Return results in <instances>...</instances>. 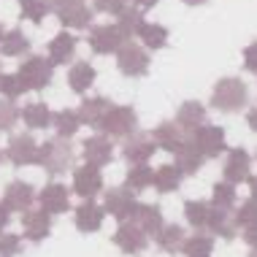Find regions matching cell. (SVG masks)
I'll return each mask as SVG.
<instances>
[{
    "label": "cell",
    "instance_id": "obj_40",
    "mask_svg": "<svg viewBox=\"0 0 257 257\" xmlns=\"http://www.w3.org/2000/svg\"><path fill=\"white\" fill-rule=\"evenodd\" d=\"M0 92H3L6 100H17L19 95L27 92V89H25L22 79H19L17 73H3V79H0Z\"/></svg>",
    "mask_w": 257,
    "mask_h": 257
},
{
    "label": "cell",
    "instance_id": "obj_17",
    "mask_svg": "<svg viewBox=\"0 0 257 257\" xmlns=\"http://www.w3.org/2000/svg\"><path fill=\"white\" fill-rule=\"evenodd\" d=\"M22 227L27 238L38 244L52 233V214H46L44 208H27V211H22Z\"/></svg>",
    "mask_w": 257,
    "mask_h": 257
},
{
    "label": "cell",
    "instance_id": "obj_10",
    "mask_svg": "<svg viewBox=\"0 0 257 257\" xmlns=\"http://www.w3.org/2000/svg\"><path fill=\"white\" fill-rule=\"evenodd\" d=\"M138 200H136V192H130L127 187H111L106 192V203H103V211L111 214L116 222H127L133 217Z\"/></svg>",
    "mask_w": 257,
    "mask_h": 257
},
{
    "label": "cell",
    "instance_id": "obj_1",
    "mask_svg": "<svg viewBox=\"0 0 257 257\" xmlns=\"http://www.w3.org/2000/svg\"><path fill=\"white\" fill-rule=\"evenodd\" d=\"M76 163V152L71 147V138H49L38 147L36 155V165H41L46 173L57 176V173H65L68 168H73Z\"/></svg>",
    "mask_w": 257,
    "mask_h": 257
},
{
    "label": "cell",
    "instance_id": "obj_37",
    "mask_svg": "<svg viewBox=\"0 0 257 257\" xmlns=\"http://www.w3.org/2000/svg\"><path fill=\"white\" fill-rule=\"evenodd\" d=\"M208 214H211V203H206V200H187L184 203V217L195 230H206Z\"/></svg>",
    "mask_w": 257,
    "mask_h": 257
},
{
    "label": "cell",
    "instance_id": "obj_35",
    "mask_svg": "<svg viewBox=\"0 0 257 257\" xmlns=\"http://www.w3.org/2000/svg\"><path fill=\"white\" fill-rule=\"evenodd\" d=\"M52 124H54V130H57L60 138H73L76 133H79V127H81L79 114L71 111V108L54 111V114H52Z\"/></svg>",
    "mask_w": 257,
    "mask_h": 257
},
{
    "label": "cell",
    "instance_id": "obj_20",
    "mask_svg": "<svg viewBox=\"0 0 257 257\" xmlns=\"http://www.w3.org/2000/svg\"><path fill=\"white\" fill-rule=\"evenodd\" d=\"M206 230L211 235H219L225 241H233L238 235V222H235L233 211H225V208H214L211 206V214H208V225Z\"/></svg>",
    "mask_w": 257,
    "mask_h": 257
},
{
    "label": "cell",
    "instance_id": "obj_2",
    "mask_svg": "<svg viewBox=\"0 0 257 257\" xmlns=\"http://www.w3.org/2000/svg\"><path fill=\"white\" fill-rule=\"evenodd\" d=\"M249 100V87L238 76H227V79H219L214 84V92H211V106L222 111V114H235L246 106Z\"/></svg>",
    "mask_w": 257,
    "mask_h": 257
},
{
    "label": "cell",
    "instance_id": "obj_52",
    "mask_svg": "<svg viewBox=\"0 0 257 257\" xmlns=\"http://www.w3.org/2000/svg\"><path fill=\"white\" fill-rule=\"evenodd\" d=\"M44 3H46V6H49V9H54V6H57V3H60V0H44Z\"/></svg>",
    "mask_w": 257,
    "mask_h": 257
},
{
    "label": "cell",
    "instance_id": "obj_41",
    "mask_svg": "<svg viewBox=\"0 0 257 257\" xmlns=\"http://www.w3.org/2000/svg\"><path fill=\"white\" fill-rule=\"evenodd\" d=\"M19 122V108L14 100H0V133H9L14 130V124Z\"/></svg>",
    "mask_w": 257,
    "mask_h": 257
},
{
    "label": "cell",
    "instance_id": "obj_43",
    "mask_svg": "<svg viewBox=\"0 0 257 257\" xmlns=\"http://www.w3.org/2000/svg\"><path fill=\"white\" fill-rule=\"evenodd\" d=\"M22 249V238L14 233H0V257H17Z\"/></svg>",
    "mask_w": 257,
    "mask_h": 257
},
{
    "label": "cell",
    "instance_id": "obj_30",
    "mask_svg": "<svg viewBox=\"0 0 257 257\" xmlns=\"http://www.w3.org/2000/svg\"><path fill=\"white\" fill-rule=\"evenodd\" d=\"M182 252H184V257H211V252H214V238H211V233L195 230V235L184 238Z\"/></svg>",
    "mask_w": 257,
    "mask_h": 257
},
{
    "label": "cell",
    "instance_id": "obj_26",
    "mask_svg": "<svg viewBox=\"0 0 257 257\" xmlns=\"http://www.w3.org/2000/svg\"><path fill=\"white\" fill-rule=\"evenodd\" d=\"M173 157H176V168L182 171V176H190V173H198L200 171V165H203V155H200V152L192 147V141L190 138H187V141L182 144V147H179L176 152H173Z\"/></svg>",
    "mask_w": 257,
    "mask_h": 257
},
{
    "label": "cell",
    "instance_id": "obj_24",
    "mask_svg": "<svg viewBox=\"0 0 257 257\" xmlns=\"http://www.w3.org/2000/svg\"><path fill=\"white\" fill-rule=\"evenodd\" d=\"M176 124L184 130V133H192V130H198L200 124H206V106L198 100H187L179 106L176 111Z\"/></svg>",
    "mask_w": 257,
    "mask_h": 257
},
{
    "label": "cell",
    "instance_id": "obj_39",
    "mask_svg": "<svg viewBox=\"0 0 257 257\" xmlns=\"http://www.w3.org/2000/svg\"><path fill=\"white\" fill-rule=\"evenodd\" d=\"M19 3H22V19H30L33 25H41L44 17L52 11L44 0H19Z\"/></svg>",
    "mask_w": 257,
    "mask_h": 257
},
{
    "label": "cell",
    "instance_id": "obj_48",
    "mask_svg": "<svg viewBox=\"0 0 257 257\" xmlns=\"http://www.w3.org/2000/svg\"><path fill=\"white\" fill-rule=\"evenodd\" d=\"M246 124H249L252 130H257V106H252V108L246 111Z\"/></svg>",
    "mask_w": 257,
    "mask_h": 257
},
{
    "label": "cell",
    "instance_id": "obj_44",
    "mask_svg": "<svg viewBox=\"0 0 257 257\" xmlns=\"http://www.w3.org/2000/svg\"><path fill=\"white\" fill-rule=\"evenodd\" d=\"M130 0H92V11H103V14H119Z\"/></svg>",
    "mask_w": 257,
    "mask_h": 257
},
{
    "label": "cell",
    "instance_id": "obj_49",
    "mask_svg": "<svg viewBox=\"0 0 257 257\" xmlns=\"http://www.w3.org/2000/svg\"><path fill=\"white\" fill-rule=\"evenodd\" d=\"M130 3H133V6H138V9H155V6L160 3V0H130Z\"/></svg>",
    "mask_w": 257,
    "mask_h": 257
},
{
    "label": "cell",
    "instance_id": "obj_36",
    "mask_svg": "<svg viewBox=\"0 0 257 257\" xmlns=\"http://www.w3.org/2000/svg\"><path fill=\"white\" fill-rule=\"evenodd\" d=\"M152 179H155V171H152L147 163L130 165L127 176H124V187H127L130 192H141V190H147V187H152Z\"/></svg>",
    "mask_w": 257,
    "mask_h": 257
},
{
    "label": "cell",
    "instance_id": "obj_3",
    "mask_svg": "<svg viewBox=\"0 0 257 257\" xmlns=\"http://www.w3.org/2000/svg\"><path fill=\"white\" fill-rule=\"evenodd\" d=\"M17 76L22 79L25 89H46L52 84L54 79V65L49 62V57H41V54H33V57H27L25 62H19V71Z\"/></svg>",
    "mask_w": 257,
    "mask_h": 257
},
{
    "label": "cell",
    "instance_id": "obj_38",
    "mask_svg": "<svg viewBox=\"0 0 257 257\" xmlns=\"http://www.w3.org/2000/svg\"><path fill=\"white\" fill-rule=\"evenodd\" d=\"M235 200H238V195H235V184H230V182H217L214 184V195H211V206L214 208H225V211H230V208L235 206Z\"/></svg>",
    "mask_w": 257,
    "mask_h": 257
},
{
    "label": "cell",
    "instance_id": "obj_5",
    "mask_svg": "<svg viewBox=\"0 0 257 257\" xmlns=\"http://www.w3.org/2000/svg\"><path fill=\"white\" fill-rule=\"evenodd\" d=\"M190 141L206 160H217L219 155L227 152V141H225V130L219 124H200L198 130L190 133Z\"/></svg>",
    "mask_w": 257,
    "mask_h": 257
},
{
    "label": "cell",
    "instance_id": "obj_11",
    "mask_svg": "<svg viewBox=\"0 0 257 257\" xmlns=\"http://www.w3.org/2000/svg\"><path fill=\"white\" fill-rule=\"evenodd\" d=\"M114 244L119 246L124 254H138V252L147 249L149 235L144 233L136 222H119V227H116V233H114Z\"/></svg>",
    "mask_w": 257,
    "mask_h": 257
},
{
    "label": "cell",
    "instance_id": "obj_22",
    "mask_svg": "<svg viewBox=\"0 0 257 257\" xmlns=\"http://www.w3.org/2000/svg\"><path fill=\"white\" fill-rule=\"evenodd\" d=\"M76 46H79V41H76L68 30L57 33V36L49 41V62L52 65H68V62L76 57Z\"/></svg>",
    "mask_w": 257,
    "mask_h": 257
},
{
    "label": "cell",
    "instance_id": "obj_51",
    "mask_svg": "<svg viewBox=\"0 0 257 257\" xmlns=\"http://www.w3.org/2000/svg\"><path fill=\"white\" fill-rule=\"evenodd\" d=\"M182 3H187V6H203L206 0H182Z\"/></svg>",
    "mask_w": 257,
    "mask_h": 257
},
{
    "label": "cell",
    "instance_id": "obj_45",
    "mask_svg": "<svg viewBox=\"0 0 257 257\" xmlns=\"http://www.w3.org/2000/svg\"><path fill=\"white\" fill-rule=\"evenodd\" d=\"M244 68H246L249 73L257 76V41H254V44H249L246 49H244Z\"/></svg>",
    "mask_w": 257,
    "mask_h": 257
},
{
    "label": "cell",
    "instance_id": "obj_47",
    "mask_svg": "<svg viewBox=\"0 0 257 257\" xmlns=\"http://www.w3.org/2000/svg\"><path fill=\"white\" fill-rule=\"evenodd\" d=\"M9 222H11V211H9V206L0 200V233L6 230V225H9Z\"/></svg>",
    "mask_w": 257,
    "mask_h": 257
},
{
    "label": "cell",
    "instance_id": "obj_46",
    "mask_svg": "<svg viewBox=\"0 0 257 257\" xmlns=\"http://www.w3.org/2000/svg\"><path fill=\"white\" fill-rule=\"evenodd\" d=\"M244 241L257 252V219L249 222V225H244Z\"/></svg>",
    "mask_w": 257,
    "mask_h": 257
},
{
    "label": "cell",
    "instance_id": "obj_53",
    "mask_svg": "<svg viewBox=\"0 0 257 257\" xmlns=\"http://www.w3.org/2000/svg\"><path fill=\"white\" fill-rule=\"evenodd\" d=\"M0 38H3V25H0Z\"/></svg>",
    "mask_w": 257,
    "mask_h": 257
},
{
    "label": "cell",
    "instance_id": "obj_12",
    "mask_svg": "<svg viewBox=\"0 0 257 257\" xmlns=\"http://www.w3.org/2000/svg\"><path fill=\"white\" fill-rule=\"evenodd\" d=\"M36 155H38V144H36V138H33L30 133L14 136L9 141V147H6V160H11L17 168H22V165H33V163H36Z\"/></svg>",
    "mask_w": 257,
    "mask_h": 257
},
{
    "label": "cell",
    "instance_id": "obj_42",
    "mask_svg": "<svg viewBox=\"0 0 257 257\" xmlns=\"http://www.w3.org/2000/svg\"><path fill=\"white\" fill-rule=\"evenodd\" d=\"M235 222H238V227L241 225H249V222H254L257 219V198H249V200H244L238 208H235Z\"/></svg>",
    "mask_w": 257,
    "mask_h": 257
},
{
    "label": "cell",
    "instance_id": "obj_9",
    "mask_svg": "<svg viewBox=\"0 0 257 257\" xmlns=\"http://www.w3.org/2000/svg\"><path fill=\"white\" fill-rule=\"evenodd\" d=\"M155 152H157V144H155V138H152V133H141V130H136L133 136H127L122 144V157L127 160V165L149 163V160L155 157Z\"/></svg>",
    "mask_w": 257,
    "mask_h": 257
},
{
    "label": "cell",
    "instance_id": "obj_55",
    "mask_svg": "<svg viewBox=\"0 0 257 257\" xmlns=\"http://www.w3.org/2000/svg\"><path fill=\"white\" fill-rule=\"evenodd\" d=\"M3 157H6V155H3V152H0V163H3Z\"/></svg>",
    "mask_w": 257,
    "mask_h": 257
},
{
    "label": "cell",
    "instance_id": "obj_27",
    "mask_svg": "<svg viewBox=\"0 0 257 257\" xmlns=\"http://www.w3.org/2000/svg\"><path fill=\"white\" fill-rule=\"evenodd\" d=\"M95 79H98V73H95V68L89 65V62H73L71 71H68V87H71L76 95H84L87 89L95 84Z\"/></svg>",
    "mask_w": 257,
    "mask_h": 257
},
{
    "label": "cell",
    "instance_id": "obj_23",
    "mask_svg": "<svg viewBox=\"0 0 257 257\" xmlns=\"http://www.w3.org/2000/svg\"><path fill=\"white\" fill-rule=\"evenodd\" d=\"M114 106L108 98H84L81 100V106H79V122L81 124H89V127H100V122H103V116L108 114V108Z\"/></svg>",
    "mask_w": 257,
    "mask_h": 257
},
{
    "label": "cell",
    "instance_id": "obj_28",
    "mask_svg": "<svg viewBox=\"0 0 257 257\" xmlns=\"http://www.w3.org/2000/svg\"><path fill=\"white\" fill-rule=\"evenodd\" d=\"M19 119H25V124L30 130H46L52 124V111L46 103L36 100V103H27V106L19 111Z\"/></svg>",
    "mask_w": 257,
    "mask_h": 257
},
{
    "label": "cell",
    "instance_id": "obj_21",
    "mask_svg": "<svg viewBox=\"0 0 257 257\" xmlns=\"http://www.w3.org/2000/svg\"><path fill=\"white\" fill-rule=\"evenodd\" d=\"M133 222L141 227L147 235H157L163 230L165 219H163V208L155 206V203H138L136 211H133Z\"/></svg>",
    "mask_w": 257,
    "mask_h": 257
},
{
    "label": "cell",
    "instance_id": "obj_14",
    "mask_svg": "<svg viewBox=\"0 0 257 257\" xmlns=\"http://www.w3.org/2000/svg\"><path fill=\"white\" fill-rule=\"evenodd\" d=\"M36 198H38V203L46 214H65L68 208H71V192H68V187L60 184V182L46 184Z\"/></svg>",
    "mask_w": 257,
    "mask_h": 257
},
{
    "label": "cell",
    "instance_id": "obj_18",
    "mask_svg": "<svg viewBox=\"0 0 257 257\" xmlns=\"http://www.w3.org/2000/svg\"><path fill=\"white\" fill-rule=\"evenodd\" d=\"M81 155H84L87 165H95V168H103L114 160V147H111V138L106 136H92L84 141L81 147Z\"/></svg>",
    "mask_w": 257,
    "mask_h": 257
},
{
    "label": "cell",
    "instance_id": "obj_54",
    "mask_svg": "<svg viewBox=\"0 0 257 257\" xmlns=\"http://www.w3.org/2000/svg\"><path fill=\"white\" fill-rule=\"evenodd\" d=\"M0 79H3V65H0Z\"/></svg>",
    "mask_w": 257,
    "mask_h": 257
},
{
    "label": "cell",
    "instance_id": "obj_19",
    "mask_svg": "<svg viewBox=\"0 0 257 257\" xmlns=\"http://www.w3.org/2000/svg\"><path fill=\"white\" fill-rule=\"evenodd\" d=\"M73 219H76V227H79L81 233H95V230H100V227H103L106 211H103V206H98L92 198H89V200H84V203L76 208Z\"/></svg>",
    "mask_w": 257,
    "mask_h": 257
},
{
    "label": "cell",
    "instance_id": "obj_31",
    "mask_svg": "<svg viewBox=\"0 0 257 257\" xmlns=\"http://www.w3.org/2000/svg\"><path fill=\"white\" fill-rule=\"evenodd\" d=\"M138 41H144V49H163L168 44V27L157 25V22H144L141 30L136 33Z\"/></svg>",
    "mask_w": 257,
    "mask_h": 257
},
{
    "label": "cell",
    "instance_id": "obj_15",
    "mask_svg": "<svg viewBox=\"0 0 257 257\" xmlns=\"http://www.w3.org/2000/svg\"><path fill=\"white\" fill-rule=\"evenodd\" d=\"M3 203L9 206V211H27V208L36 203V190L25 179H14L3 192Z\"/></svg>",
    "mask_w": 257,
    "mask_h": 257
},
{
    "label": "cell",
    "instance_id": "obj_29",
    "mask_svg": "<svg viewBox=\"0 0 257 257\" xmlns=\"http://www.w3.org/2000/svg\"><path fill=\"white\" fill-rule=\"evenodd\" d=\"M27 52H30V38L22 30L14 27V30L3 33V38H0V54L3 57H22Z\"/></svg>",
    "mask_w": 257,
    "mask_h": 257
},
{
    "label": "cell",
    "instance_id": "obj_6",
    "mask_svg": "<svg viewBox=\"0 0 257 257\" xmlns=\"http://www.w3.org/2000/svg\"><path fill=\"white\" fill-rule=\"evenodd\" d=\"M149 62H152L149 52L144 49L141 44H133V41H127V44L116 52V68H119V73L127 76V79H141V76H147Z\"/></svg>",
    "mask_w": 257,
    "mask_h": 257
},
{
    "label": "cell",
    "instance_id": "obj_25",
    "mask_svg": "<svg viewBox=\"0 0 257 257\" xmlns=\"http://www.w3.org/2000/svg\"><path fill=\"white\" fill-rule=\"evenodd\" d=\"M152 138H155L157 149H165V152H176L187 141L184 130L179 127L176 122H160L155 127V133H152Z\"/></svg>",
    "mask_w": 257,
    "mask_h": 257
},
{
    "label": "cell",
    "instance_id": "obj_50",
    "mask_svg": "<svg viewBox=\"0 0 257 257\" xmlns=\"http://www.w3.org/2000/svg\"><path fill=\"white\" fill-rule=\"evenodd\" d=\"M249 190H252V198H257V176H249Z\"/></svg>",
    "mask_w": 257,
    "mask_h": 257
},
{
    "label": "cell",
    "instance_id": "obj_4",
    "mask_svg": "<svg viewBox=\"0 0 257 257\" xmlns=\"http://www.w3.org/2000/svg\"><path fill=\"white\" fill-rule=\"evenodd\" d=\"M136 127H138V114L133 111V106H111L98 130H103L106 138H122L124 141L127 136L136 133Z\"/></svg>",
    "mask_w": 257,
    "mask_h": 257
},
{
    "label": "cell",
    "instance_id": "obj_13",
    "mask_svg": "<svg viewBox=\"0 0 257 257\" xmlns=\"http://www.w3.org/2000/svg\"><path fill=\"white\" fill-rule=\"evenodd\" d=\"M103 190V173L95 165H81V168L73 171V192L79 198H95Z\"/></svg>",
    "mask_w": 257,
    "mask_h": 257
},
{
    "label": "cell",
    "instance_id": "obj_16",
    "mask_svg": "<svg viewBox=\"0 0 257 257\" xmlns=\"http://www.w3.org/2000/svg\"><path fill=\"white\" fill-rule=\"evenodd\" d=\"M225 182L230 184H241V182H249V176H252V157H249L246 149H230L227 152V160H225Z\"/></svg>",
    "mask_w": 257,
    "mask_h": 257
},
{
    "label": "cell",
    "instance_id": "obj_7",
    "mask_svg": "<svg viewBox=\"0 0 257 257\" xmlns=\"http://www.w3.org/2000/svg\"><path fill=\"white\" fill-rule=\"evenodd\" d=\"M52 11L57 14L60 25L71 27V30H89L92 17H95L92 6L87 0H60Z\"/></svg>",
    "mask_w": 257,
    "mask_h": 257
},
{
    "label": "cell",
    "instance_id": "obj_33",
    "mask_svg": "<svg viewBox=\"0 0 257 257\" xmlns=\"http://www.w3.org/2000/svg\"><path fill=\"white\" fill-rule=\"evenodd\" d=\"M141 25H144V11L133 3H127L119 14H116V27H119L127 38H133L136 33L141 30Z\"/></svg>",
    "mask_w": 257,
    "mask_h": 257
},
{
    "label": "cell",
    "instance_id": "obj_56",
    "mask_svg": "<svg viewBox=\"0 0 257 257\" xmlns=\"http://www.w3.org/2000/svg\"><path fill=\"white\" fill-rule=\"evenodd\" d=\"M249 257H257V252H252V254H249Z\"/></svg>",
    "mask_w": 257,
    "mask_h": 257
},
{
    "label": "cell",
    "instance_id": "obj_8",
    "mask_svg": "<svg viewBox=\"0 0 257 257\" xmlns=\"http://www.w3.org/2000/svg\"><path fill=\"white\" fill-rule=\"evenodd\" d=\"M87 41H89V49L95 54H116L130 38L124 36L116 25H98V27L89 30Z\"/></svg>",
    "mask_w": 257,
    "mask_h": 257
},
{
    "label": "cell",
    "instance_id": "obj_32",
    "mask_svg": "<svg viewBox=\"0 0 257 257\" xmlns=\"http://www.w3.org/2000/svg\"><path fill=\"white\" fill-rule=\"evenodd\" d=\"M157 246L163 249V252H168V254H173V252H182V244H184V227L182 225H163V230H160L157 235Z\"/></svg>",
    "mask_w": 257,
    "mask_h": 257
},
{
    "label": "cell",
    "instance_id": "obj_34",
    "mask_svg": "<svg viewBox=\"0 0 257 257\" xmlns=\"http://www.w3.org/2000/svg\"><path fill=\"white\" fill-rule=\"evenodd\" d=\"M152 184H155L160 192H176L179 184H182V171H179L173 163L160 165V168L155 171V179H152Z\"/></svg>",
    "mask_w": 257,
    "mask_h": 257
}]
</instances>
